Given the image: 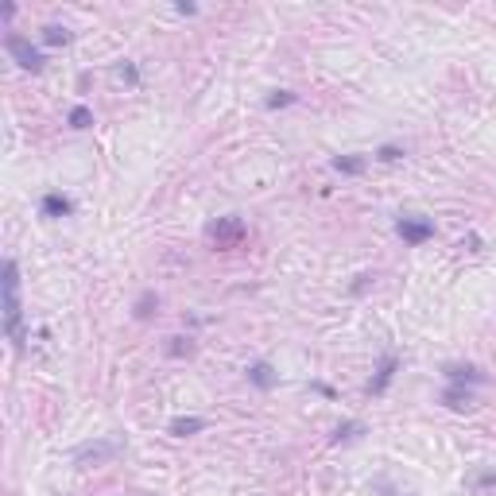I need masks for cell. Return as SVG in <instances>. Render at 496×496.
<instances>
[{"label": "cell", "mask_w": 496, "mask_h": 496, "mask_svg": "<svg viewBox=\"0 0 496 496\" xmlns=\"http://www.w3.org/2000/svg\"><path fill=\"white\" fill-rule=\"evenodd\" d=\"M198 431H205V419H198V415L171 419V434H175V438H186V434H198Z\"/></svg>", "instance_id": "52a82bcc"}, {"label": "cell", "mask_w": 496, "mask_h": 496, "mask_svg": "<svg viewBox=\"0 0 496 496\" xmlns=\"http://www.w3.org/2000/svg\"><path fill=\"white\" fill-rule=\"evenodd\" d=\"M4 51L12 55V59L23 66V70H31V74L43 70V55H39V47H31V39H23V35H4Z\"/></svg>", "instance_id": "7a4b0ae2"}, {"label": "cell", "mask_w": 496, "mask_h": 496, "mask_svg": "<svg viewBox=\"0 0 496 496\" xmlns=\"http://www.w3.org/2000/svg\"><path fill=\"white\" fill-rule=\"evenodd\" d=\"M248 380H252V384L256 388H264V392H268V388H276V368H271V365H264V361H256V365L252 368H248Z\"/></svg>", "instance_id": "ba28073f"}, {"label": "cell", "mask_w": 496, "mask_h": 496, "mask_svg": "<svg viewBox=\"0 0 496 496\" xmlns=\"http://www.w3.org/2000/svg\"><path fill=\"white\" fill-rule=\"evenodd\" d=\"M171 342H175V345H171V353H175V357H179V353H190V342H186V337H171Z\"/></svg>", "instance_id": "ffe728a7"}, {"label": "cell", "mask_w": 496, "mask_h": 496, "mask_svg": "<svg viewBox=\"0 0 496 496\" xmlns=\"http://www.w3.org/2000/svg\"><path fill=\"white\" fill-rule=\"evenodd\" d=\"M205 237H210L218 248H237L244 241V221L241 218H218L210 229H205Z\"/></svg>", "instance_id": "3957f363"}, {"label": "cell", "mask_w": 496, "mask_h": 496, "mask_svg": "<svg viewBox=\"0 0 496 496\" xmlns=\"http://www.w3.org/2000/svg\"><path fill=\"white\" fill-rule=\"evenodd\" d=\"M469 485H473L477 492H496V469H485V473H477Z\"/></svg>", "instance_id": "4fadbf2b"}, {"label": "cell", "mask_w": 496, "mask_h": 496, "mask_svg": "<svg viewBox=\"0 0 496 496\" xmlns=\"http://www.w3.org/2000/svg\"><path fill=\"white\" fill-rule=\"evenodd\" d=\"M291 101H295V94L279 89V94H271V97H268V109H279V105H291Z\"/></svg>", "instance_id": "ac0fdd59"}, {"label": "cell", "mask_w": 496, "mask_h": 496, "mask_svg": "<svg viewBox=\"0 0 496 496\" xmlns=\"http://www.w3.org/2000/svg\"><path fill=\"white\" fill-rule=\"evenodd\" d=\"M94 124V113L86 109V105H78V109H70V128H89Z\"/></svg>", "instance_id": "2e32d148"}, {"label": "cell", "mask_w": 496, "mask_h": 496, "mask_svg": "<svg viewBox=\"0 0 496 496\" xmlns=\"http://www.w3.org/2000/svg\"><path fill=\"white\" fill-rule=\"evenodd\" d=\"M43 39H47L51 47H59V43H70V31L59 28V23H51V28H43Z\"/></svg>", "instance_id": "9a60e30c"}, {"label": "cell", "mask_w": 496, "mask_h": 496, "mask_svg": "<svg viewBox=\"0 0 496 496\" xmlns=\"http://www.w3.org/2000/svg\"><path fill=\"white\" fill-rule=\"evenodd\" d=\"M109 453H117V446L113 442H105V446H86V450H78V461H86V458H109Z\"/></svg>", "instance_id": "5bb4252c"}, {"label": "cell", "mask_w": 496, "mask_h": 496, "mask_svg": "<svg viewBox=\"0 0 496 496\" xmlns=\"http://www.w3.org/2000/svg\"><path fill=\"white\" fill-rule=\"evenodd\" d=\"M74 205H70V198H62V194H47L43 198V213L47 218H66Z\"/></svg>", "instance_id": "9c48e42d"}, {"label": "cell", "mask_w": 496, "mask_h": 496, "mask_svg": "<svg viewBox=\"0 0 496 496\" xmlns=\"http://www.w3.org/2000/svg\"><path fill=\"white\" fill-rule=\"evenodd\" d=\"M0 287H4V329L8 337H12L16 349H23V307H20V268H16V260L8 256L4 260V279H0Z\"/></svg>", "instance_id": "6da1fadb"}, {"label": "cell", "mask_w": 496, "mask_h": 496, "mask_svg": "<svg viewBox=\"0 0 496 496\" xmlns=\"http://www.w3.org/2000/svg\"><path fill=\"white\" fill-rule=\"evenodd\" d=\"M334 171H342V175H361V171H365V159H361V155H337Z\"/></svg>", "instance_id": "8fae6325"}, {"label": "cell", "mask_w": 496, "mask_h": 496, "mask_svg": "<svg viewBox=\"0 0 496 496\" xmlns=\"http://www.w3.org/2000/svg\"><path fill=\"white\" fill-rule=\"evenodd\" d=\"M469 400H473V395H469L466 392V388H458V384H450V388H446V395H442V403H446V407H469Z\"/></svg>", "instance_id": "30bf717a"}, {"label": "cell", "mask_w": 496, "mask_h": 496, "mask_svg": "<svg viewBox=\"0 0 496 496\" xmlns=\"http://www.w3.org/2000/svg\"><path fill=\"white\" fill-rule=\"evenodd\" d=\"M400 147H395V144H384V147H380V152H376V159H384V163H392V159H400Z\"/></svg>", "instance_id": "d6986e66"}, {"label": "cell", "mask_w": 496, "mask_h": 496, "mask_svg": "<svg viewBox=\"0 0 496 496\" xmlns=\"http://www.w3.org/2000/svg\"><path fill=\"white\" fill-rule=\"evenodd\" d=\"M395 368H400V361H395L392 353H384L380 365H376V376L368 380V395H384L388 384H392V376H395Z\"/></svg>", "instance_id": "5b68a950"}, {"label": "cell", "mask_w": 496, "mask_h": 496, "mask_svg": "<svg viewBox=\"0 0 496 496\" xmlns=\"http://www.w3.org/2000/svg\"><path fill=\"white\" fill-rule=\"evenodd\" d=\"M152 307H159V299H155V291L140 295V303H136V318H147V314H152Z\"/></svg>", "instance_id": "e0dca14e"}, {"label": "cell", "mask_w": 496, "mask_h": 496, "mask_svg": "<svg viewBox=\"0 0 496 496\" xmlns=\"http://www.w3.org/2000/svg\"><path fill=\"white\" fill-rule=\"evenodd\" d=\"M446 380L450 384H458V388H466V384H485V372L481 368H473V365H446Z\"/></svg>", "instance_id": "8992f818"}, {"label": "cell", "mask_w": 496, "mask_h": 496, "mask_svg": "<svg viewBox=\"0 0 496 496\" xmlns=\"http://www.w3.org/2000/svg\"><path fill=\"white\" fill-rule=\"evenodd\" d=\"M395 233H400L407 244H427V241L434 237V221L407 213V218H400V221H395Z\"/></svg>", "instance_id": "277c9868"}, {"label": "cell", "mask_w": 496, "mask_h": 496, "mask_svg": "<svg viewBox=\"0 0 496 496\" xmlns=\"http://www.w3.org/2000/svg\"><path fill=\"white\" fill-rule=\"evenodd\" d=\"M357 434H365V423H357V419H353V423H342L334 431V442H353Z\"/></svg>", "instance_id": "7c38bea8"}]
</instances>
